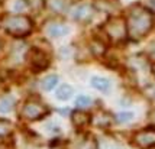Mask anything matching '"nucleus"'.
Listing matches in <instances>:
<instances>
[{"mask_svg": "<svg viewBox=\"0 0 155 149\" xmlns=\"http://www.w3.org/2000/svg\"><path fill=\"white\" fill-rule=\"evenodd\" d=\"M148 60L155 62V41L151 42L148 47Z\"/></svg>", "mask_w": 155, "mask_h": 149, "instance_id": "nucleus-21", "label": "nucleus"}, {"mask_svg": "<svg viewBox=\"0 0 155 149\" xmlns=\"http://www.w3.org/2000/svg\"><path fill=\"white\" fill-rule=\"evenodd\" d=\"M91 122L94 123L97 128L106 129V128H109V126L112 125L113 119H112L110 113H107V112H99V113H97V115L91 119Z\"/></svg>", "mask_w": 155, "mask_h": 149, "instance_id": "nucleus-9", "label": "nucleus"}, {"mask_svg": "<svg viewBox=\"0 0 155 149\" xmlns=\"http://www.w3.org/2000/svg\"><path fill=\"white\" fill-rule=\"evenodd\" d=\"M90 84H91V87H94L96 90H99L101 93H107L109 90H110V83H109L107 78H103V77H91V80H90Z\"/></svg>", "mask_w": 155, "mask_h": 149, "instance_id": "nucleus-11", "label": "nucleus"}, {"mask_svg": "<svg viewBox=\"0 0 155 149\" xmlns=\"http://www.w3.org/2000/svg\"><path fill=\"white\" fill-rule=\"evenodd\" d=\"M145 3V9H148L149 12H155V0H142Z\"/></svg>", "mask_w": 155, "mask_h": 149, "instance_id": "nucleus-22", "label": "nucleus"}, {"mask_svg": "<svg viewBox=\"0 0 155 149\" xmlns=\"http://www.w3.org/2000/svg\"><path fill=\"white\" fill-rule=\"evenodd\" d=\"M48 115V107L41 103L39 100H28L25 102L23 107L20 110V116L25 119V120H38V119H42L44 116Z\"/></svg>", "mask_w": 155, "mask_h": 149, "instance_id": "nucleus-4", "label": "nucleus"}, {"mask_svg": "<svg viewBox=\"0 0 155 149\" xmlns=\"http://www.w3.org/2000/svg\"><path fill=\"white\" fill-rule=\"evenodd\" d=\"M0 26L13 36H25L31 34L34 23L25 15H6L2 18Z\"/></svg>", "mask_w": 155, "mask_h": 149, "instance_id": "nucleus-2", "label": "nucleus"}, {"mask_svg": "<svg viewBox=\"0 0 155 149\" xmlns=\"http://www.w3.org/2000/svg\"><path fill=\"white\" fill-rule=\"evenodd\" d=\"M71 96H73V87L68 86V84H62V86L57 90V99H58V100L65 102Z\"/></svg>", "mask_w": 155, "mask_h": 149, "instance_id": "nucleus-13", "label": "nucleus"}, {"mask_svg": "<svg viewBox=\"0 0 155 149\" xmlns=\"http://www.w3.org/2000/svg\"><path fill=\"white\" fill-rule=\"evenodd\" d=\"M94 15V9L91 5H87V3H83V5H78L73 10V18H74L77 22H88L91 21Z\"/></svg>", "mask_w": 155, "mask_h": 149, "instance_id": "nucleus-7", "label": "nucleus"}, {"mask_svg": "<svg viewBox=\"0 0 155 149\" xmlns=\"http://www.w3.org/2000/svg\"><path fill=\"white\" fill-rule=\"evenodd\" d=\"M0 2H2V0H0Z\"/></svg>", "mask_w": 155, "mask_h": 149, "instance_id": "nucleus-23", "label": "nucleus"}, {"mask_svg": "<svg viewBox=\"0 0 155 149\" xmlns=\"http://www.w3.org/2000/svg\"><path fill=\"white\" fill-rule=\"evenodd\" d=\"M45 5H47L52 12L60 13V12H62V10L65 9V0H47Z\"/></svg>", "mask_w": 155, "mask_h": 149, "instance_id": "nucleus-17", "label": "nucleus"}, {"mask_svg": "<svg viewBox=\"0 0 155 149\" xmlns=\"http://www.w3.org/2000/svg\"><path fill=\"white\" fill-rule=\"evenodd\" d=\"M45 2L47 0H26L28 6L31 7L32 10H41L42 7L45 6Z\"/></svg>", "mask_w": 155, "mask_h": 149, "instance_id": "nucleus-20", "label": "nucleus"}, {"mask_svg": "<svg viewBox=\"0 0 155 149\" xmlns=\"http://www.w3.org/2000/svg\"><path fill=\"white\" fill-rule=\"evenodd\" d=\"M134 143L139 149L155 148V128H145L136 132L134 136Z\"/></svg>", "mask_w": 155, "mask_h": 149, "instance_id": "nucleus-5", "label": "nucleus"}, {"mask_svg": "<svg viewBox=\"0 0 155 149\" xmlns=\"http://www.w3.org/2000/svg\"><path fill=\"white\" fill-rule=\"evenodd\" d=\"M29 62L35 71H42L49 65V57L42 49L34 48L29 51Z\"/></svg>", "mask_w": 155, "mask_h": 149, "instance_id": "nucleus-6", "label": "nucleus"}, {"mask_svg": "<svg viewBox=\"0 0 155 149\" xmlns=\"http://www.w3.org/2000/svg\"><path fill=\"white\" fill-rule=\"evenodd\" d=\"M75 104H77V107L78 109H86L91 104V99H90L88 96H80V97H77Z\"/></svg>", "mask_w": 155, "mask_h": 149, "instance_id": "nucleus-19", "label": "nucleus"}, {"mask_svg": "<svg viewBox=\"0 0 155 149\" xmlns=\"http://www.w3.org/2000/svg\"><path fill=\"white\" fill-rule=\"evenodd\" d=\"M125 21H126L128 36L134 41H138V39H142L143 36H147L154 25L152 12H149L142 5H135L130 7Z\"/></svg>", "mask_w": 155, "mask_h": 149, "instance_id": "nucleus-1", "label": "nucleus"}, {"mask_svg": "<svg viewBox=\"0 0 155 149\" xmlns=\"http://www.w3.org/2000/svg\"><path fill=\"white\" fill-rule=\"evenodd\" d=\"M47 31H48V35L52 36V38H62V36H65L70 32L68 26L62 25V23H52V25L48 26Z\"/></svg>", "mask_w": 155, "mask_h": 149, "instance_id": "nucleus-10", "label": "nucleus"}, {"mask_svg": "<svg viewBox=\"0 0 155 149\" xmlns=\"http://www.w3.org/2000/svg\"><path fill=\"white\" fill-rule=\"evenodd\" d=\"M57 84H58V77L54 74L47 75V77L42 80V83H41V86H42V88H44L45 91H51L52 88L57 87Z\"/></svg>", "mask_w": 155, "mask_h": 149, "instance_id": "nucleus-14", "label": "nucleus"}, {"mask_svg": "<svg viewBox=\"0 0 155 149\" xmlns=\"http://www.w3.org/2000/svg\"><path fill=\"white\" fill-rule=\"evenodd\" d=\"M15 99L12 96H3L0 97V113L6 115V113H10L15 107Z\"/></svg>", "mask_w": 155, "mask_h": 149, "instance_id": "nucleus-12", "label": "nucleus"}, {"mask_svg": "<svg viewBox=\"0 0 155 149\" xmlns=\"http://www.w3.org/2000/svg\"><path fill=\"white\" fill-rule=\"evenodd\" d=\"M90 51L96 55V57H100L106 52V45L103 44V41L100 39H93L90 44Z\"/></svg>", "mask_w": 155, "mask_h": 149, "instance_id": "nucleus-15", "label": "nucleus"}, {"mask_svg": "<svg viewBox=\"0 0 155 149\" xmlns=\"http://www.w3.org/2000/svg\"><path fill=\"white\" fill-rule=\"evenodd\" d=\"M104 35L107 36L109 41L119 44V42L125 41L128 36V31H126V21L120 18V16H112L109 18L107 22L103 26Z\"/></svg>", "mask_w": 155, "mask_h": 149, "instance_id": "nucleus-3", "label": "nucleus"}, {"mask_svg": "<svg viewBox=\"0 0 155 149\" xmlns=\"http://www.w3.org/2000/svg\"><path fill=\"white\" fill-rule=\"evenodd\" d=\"M13 132V125L7 119H0V138H6Z\"/></svg>", "mask_w": 155, "mask_h": 149, "instance_id": "nucleus-16", "label": "nucleus"}, {"mask_svg": "<svg viewBox=\"0 0 155 149\" xmlns=\"http://www.w3.org/2000/svg\"><path fill=\"white\" fill-rule=\"evenodd\" d=\"M71 122L77 129H84L91 123V116L83 110H75L71 115Z\"/></svg>", "mask_w": 155, "mask_h": 149, "instance_id": "nucleus-8", "label": "nucleus"}, {"mask_svg": "<svg viewBox=\"0 0 155 149\" xmlns=\"http://www.w3.org/2000/svg\"><path fill=\"white\" fill-rule=\"evenodd\" d=\"M134 116L135 115H134L132 112H122V113H117V115H116L115 120L117 123H128L134 119Z\"/></svg>", "mask_w": 155, "mask_h": 149, "instance_id": "nucleus-18", "label": "nucleus"}]
</instances>
